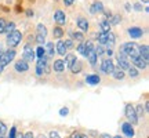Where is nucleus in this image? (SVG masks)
<instances>
[{
	"mask_svg": "<svg viewBox=\"0 0 149 138\" xmlns=\"http://www.w3.org/2000/svg\"><path fill=\"white\" fill-rule=\"evenodd\" d=\"M119 51L123 53L124 55H127L128 58H131V59L139 57V46L137 43H133V42L124 43L123 46H120Z\"/></svg>",
	"mask_w": 149,
	"mask_h": 138,
	"instance_id": "1",
	"label": "nucleus"
},
{
	"mask_svg": "<svg viewBox=\"0 0 149 138\" xmlns=\"http://www.w3.org/2000/svg\"><path fill=\"white\" fill-rule=\"evenodd\" d=\"M15 54L17 53L14 48H8L7 51H4V53L1 54V57H0V73L3 72V69L10 64L13 59L15 58Z\"/></svg>",
	"mask_w": 149,
	"mask_h": 138,
	"instance_id": "2",
	"label": "nucleus"
},
{
	"mask_svg": "<svg viewBox=\"0 0 149 138\" xmlns=\"http://www.w3.org/2000/svg\"><path fill=\"white\" fill-rule=\"evenodd\" d=\"M21 40H22V33L19 31H17V29L13 31L10 35H7V46L11 48L17 47L21 43Z\"/></svg>",
	"mask_w": 149,
	"mask_h": 138,
	"instance_id": "3",
	"label": "nucleus"
},
{
	"mask_svg": "<svg viewBox=\"0 0 149 138\" xmlns=\"http://www.w3.org/2000/svg\"><path fill=\"white\" fill-rule=\"evenodd\" d=\"M124 115L127 117L128 123H131V124H138V117L135 115V109H134V106L131 104H127L126 105V109H124Z\"/></svg>",
	"mask_w": 149,
	"mask_h": 138,
	"instance_id": "4",
	"label": "nucleus"
},
{
	"mask_svg": "<svg viewBox=\"0 0 149 138\" xmlns=\"http://www.w3.org/2000/svg\"><path fill=\"white\" fill-rule=\"evenodd\" d=\"M35 50L32 48L31 44H26L25 47H24V53H22V59L24 61H26L28 64L29 62H33V59H35Z\"/></svg>",
	"mask_w": 149,
	"mask_h": 138,
	"instance_id": "5",
	"label": "nucleus"
},
{
	"mask_svg": "<svg viewBox=\"0 0 149 138\" xmlns=\"http://www.w3.org/2000/svg\"><path fill=\"white\" fill-rule=\"evenodd\" d=\"M117 64H119V68L122 69V70H126V69L128 70V68L131 66V62H130L128 57L124 55L123 53H120V51L117 54Z\"/></svg>",
	"mask_w": 149,
	"mask_h": 138,
	"instance_id": "6",
	"label": "nucleus"
},
{
	"mask_svg": "<svg viewBox=\"0 0 149 138\" xmlns=\"http://www.w3.org/2000/svg\"><path fill=\"white\" fill-rule=\"evenodd\" d=\"M113 69H115V64H113V61H112L111 58L104 59V61L101 62V70L104 72V73H107V75H112V72H113Z\"/></svg>",
	"mask_w": 149,
	"mask_h": 138,
	"instance_id": "7",
	"label": "nucleus"
},
{
	"mask_svg": "<svg viewBox=\"0 0 149 138\" xmlns=\"http://www.w3.org/2000/svg\"><path fill=\"white\" fill-rule=\"evenodd\" d=\"M54 21L57 24V26H62L66 24V15L62 10H55L54 13Z\"/></svg>",
	"mask_w": 149,
	"mask_h": 138,
	"instance_id": "8",
	"label": "nucleus"
},
{
	"mask_svg": "<svg viewBox=\"0 0 149 138\" xmlns=\"http://www.w3.org/2000/svg\"><path fill=\"white\" fill-rule=\"evenodd\" d=\"M14 68H15L17 72H19V73H24V72H28L29 70V64H28L26 61H24V59H18L15 61V64H14Z\"/></svg>",
	"mask_w": 149,
	"mask_h": 138,
	"instance_id": "9",
	"label": "nucleus"
},
{
	"mask_svg": "<svg viewBox=\"0 0 149 138\" xmlns=\"http://www.w3.org/2000/svg\"><path fill=\"white\" fill-rule=\"evenodd\" d=\"M128 36L131 39H139V37L144 36V31L138 26H133V28H128Z\"/></svg>",
	"mask_w": 149,
	"mask_h": 138,
	"instance_id": "10",
	"label": "nucleus"
},
{
	"mask_svg": "<svg viewBox=\"0 0 149 138\" xmlns=\"http://www.w3.org/2000/svg\"><path fill=\"white\" fill-rule=\"evenodd\" d=\"M131 62H133L134 68H137V69H146L148 68V61H145V59L141 58V57L133 58L131 59Z\"/></svg>",
	"mask_w": 149,
	"mask_h": 138,
	"instance_id": "11",
	"label": "nucleus"
},
{
	"mask_svg": "<svg viewBox=\"0 0 149 138\" xmlns=\"http://www.w3.org/2000/svg\"><path fill=\"white\" fill-rule=\"evenodd\" d=\"M102 10H104V4H102V1H100V0H95L90 6V14H93V15H95L97 13H102Z\"/></svg>",
	"mask_w": 149,
	"mask_h": 138,
	"instance_id": "12",
	"label": "nucleus"
},
{
	"mask_svg": "<svg viewBox=\"0 0 149 138\" xmlns=\"http://www.w3.org/2000/svg\"><path fill=\"white\" fill-rule=\"evenodd\" d=\"M122 130H123V133L126 134L127 137H134V134H135V131H134V127H133V124L131 123H128V122H126V123H123L122 124Z\"/></svg>",
	"mask_w": 149,
	"mask_h": 138,
	"instance_id": "13",
	"label": "nucleus"
},
{
	"mask_svg": "<svg viewBox=\"0 0 149 138\" xmlns=\"http://www.w3.org/2000/svg\"><path fill=\"white\" fill-rule=\"evenodd\" d=\"M55 51H57V54L61 55V57H65V55L68 54V50L65 47L64 40H58V42H57V44H55Z\"/></svg>",
	"mask_w": 149,
	"mask_h": 138,
	"instance_id": "14",
	"label": "nucleus"
},
{
	"mask_svg": "<svg viewBox=\"0 0 149 138\" xmlns=\"http://www.w3.org/2000/svg\"><path fill=\"white\" fill-rule=\"evenodd\" d=\"M76 24H77V26H79V29L81 31V32H87L88 28H90L88 21H87L86 18H83V17H79V18L76 20Z\"/></svg>",
	"mask_w": 149,
	"mask_h": 138,
	"instance_id": "15",
	"label": "nucleus"
},
{
	"mask_svg": "<svg viewBox=\"0 0 149 138\" xmlns=\"http://www.w3.org/2000/svg\"><path fill=\"white\" fill-rule=\"evenodd\" d=\"M86 83L90 86H97L101 83V77L98 75H87L86 76Z\"/></svg>",
	"mask_w": 149,
	"mask_h": 138,
	"instance_id": "16",
	"label": "nucleus"
},
{
	"mask_svg": "<svg viewBox=\"0 0 149 138\" xmlns=\"http://www.w3.org/2000/svg\"><path fill=\"white\" fill-rule=\"evenodd\" d=\"M44 54H46V57H53L54 53H55V47H54V43L51 42H46V46H44Z\"/></svg>",
	"mask_w": 149,
	"mask_h": 138,
	"instance_id": "17",
	"label": "nucleus"
},
{
	"mask_svg": "<svg viewBox=\"0 0 149 138\" xmlns=\"http://www.w3.org/2000/svg\"><path fill=\"white\" fill-rule=\"evenodd\" d=\"M53 69L55 70V72H58V73L64 72L65 70V62L62 61V59H55L54 64H53Z\"/></svg>",
	"mask_w": 149,
	"mask_h": 138,
	"instance_id": "18",
	"label": "nucleus"
},
{
	"mask_svg": "<svg viewBox=\"0 0 149 138\" xmlns=\"http://www.w3.org/2000/svg\"><path fill=\"white\" fill-rule=\"evenodd\" d=\"M139 57H141V58H144L145 61H148L149 59V46L148 44H142V46H139Z\"/></svg>",
	"mask_w": 149,
	"mask_h": 138,
	"instance_id": "19",
	"label": "nucleus"
},
{
	"mask_svg": "<svg viewBox=\"0 0 149 138\" xmlns=\"http://www.w3.org/2000/svg\"><path fill=\"white\" fill-rule=\"evenodd\" d=\"M100 28H101V32H111V24H109V20L107 18H102L100 21Z\"/></svg>",
	"mask_w": 149,
	"mask_h": 138,
	"instance_id": "20",
	"label": "nucleus"
},
{
	"mask_svg": "<svg viewBox=\"0 0 149 138\" xmlns=\"http://www.w3.org/2000/svg\"><path fill=\"white\" fill-rule=\"evenodd\" d=\"M74 61H76V55H74V54H66V55H65V66H66V68H70V66H72V65L74 64Z\"/></svg>",
	"mask_w": 149,
	"mask_h": 138,
	"instance_id": "21",
	"label": "nucleus"
},
{
	"mask_svg": "<svg viewBox=\"0 0 149 138\" xmlns=\"http://www.w3.org/2000/svg\"><path fill=\"white\" fill-rule=\"evenodd\" d=\"M112 76H113V79L116 80H123L124 79V70H122L120 68H116L113 69V72H112Z\"/></svg>",
	"mask_w": 149,
	"mask_h": 138,
	"instance_id": "22",
	"label": "nucleus"
},
{
	"mask_svg": "<svg viewBox=\"0 0 149 138\" xmlns=\"http://www.w3.org/2000/svg\"><path fill=\"white\" fill-rule=\"evenodd\" d=\"M81 68H83V66H81V62H80V61H77V59H76V61H74V64L72 65V66H70V70H72V73H80V72H81Z\"/></svg>",
	"mask_w": 149,
	"mask_h": 138,
	"instance_id": "23",
	"label": "nucleus"
},
{
	"mask_svg": "<svg viewBox=\"0 0 149 138\" xmlns=\"http://www.w3.org/2000/svg\"><path fill=\"white\" fill-rule=\"evenodd\" d=\"M120 22H122V15H120V14H115V15H112L111 20H109V24H111V26L119 25Z\"/></svg>",
	"mask_w": 149,
	"mask_h": 138,
	"instance_id": "24",
	"label": "nucleus"
},
{
	"mask_svg": "<svg viewBox=\"0 0 149 138\" xmlns=\"http://www.w3.org/2000/svg\"><path fill=\"white\" fill-rule=\"evenodd\" d=\"M64 29L61 26H54V29H53V36L55 37V39H61V37L64 36Z\"/></svg>",
	"mask_w": 149,
	"mask_h": 138,
	"instance_id": "25",
	"label": "nucleus"
},
{
	"mask_svg": "<svg viewBox=\"0 0 149 138\" xmlns=\"http://www.w3.org/2000/svg\"><path fill=\"white\" fill-rule=\"evenodd\" d=\"M36 31H37V35L44 36V37L47 36V28H46V25H43V24H37Z\"/></svg>",
	"mask_w": 149,
	"mask_h": 138,
	"instance_id": "26",
	"label": "nucleus"
},
{
	"mask_svg": "<svg viewBox=\"0 0 149 138\" xmlns=\"http://www.w3.org/2000/svg\"><path fill=\"white\" fill-rule=\"evenodd\" d=\"M97 37H98V43L101 46H105L107 44V39H108V32H100Z\"/></svg>",
	"mask_w": 149,
	"mask_h": 138,
	"instance_id": "27",
	"label": "nucleus"
},
{
	"mask_svg": "<svg viewBox=\"0 0 149 138\" xmlns=\"http://www.w3.org/2000/svg\"><path fill=\"white\" fill-rule=\"evenodd\" d=\"M87 58H88V62H90L91 66H95L98 57H97V54H95V51H94V50H93V51H91V53L88 54V57H87Z\"/></svg>",
	"mask_w": 149,
	"mask_h": 138,
	"instance_id": "28",
	"label": "nucleus"
},
{
	"mask_svg": "<svg viewBox=\"0 0 149 138\" xmlns=\"http://www.w3.org/2000/svg\"><path fill=\"white\" fill-rule=\"evenodd\" d=\"M70 36L73 37L76 42H79V43L84 42V35H83L81 32H70Z\"/></svg>",
	"mask_w": 149,
	"mask_h": 138,
	"instance_id": "29",
	"label": "nucleus"
},
{
	"mask_svg": "<svg viewBox=\"0 0 149 138\" xmlns=\"http://www.w3.org/2000/svg\"><path fill=\"white\" fill-rule=\"evenodd\" d=\"M113 44H115V35H113V32H108V39H107L108 48H112Z\"/></svg>",
	"mask_w": 149,
	"mask_h": 138,
	"instance_id": "30",
	"label": "nucleus"
},
{
	"mask_svg": "<svg viewBox=\"0 0 149 138\" xmlns=\"http://www.w3.org/2000/svg\"><path fill=\"white\" fill-rule=\"evenodd\" d=\"M93 50H94V46H93V43H91V42L84 43V55H83V57H88V54H90Z\"/></svg>",
	"mask_w": 149,
	"mask_h": 138,
	"instance_id": "31",
	"label": "nucleus"
},
{
	"mask_svg": "<svg viewBox=\"0 0 149 138\" xmlns=\"http://www.w3.org/2000/svg\"><path fill=\"white\" fill-rule=\"evenodd\" d=\"M128 75H130V77H133V79H135V77H138L139 76V72L137 68H134L133 65L128 68Z\"/></svg>",
	"mask_w": 149,
	"mask_h": 138,
	"instance_id": "32",
	"label": "nucleus"
},
{
	"mask_svg": "<svg viewBox=\"0 0 149 138\" xmlns=\"http://www.w3.org/2000/svg\"><path fill=\"white\" fill-rule=\"evenodd\" d=\"M13 31H15V24H14V22H7V25H6V29H4V33L10 35Z\"/></svg>",
	"mask_w": 149,
	"mask_h": 138,
	"instance_id": "33",
	"label": "nucleus"
},
{
	"mask_svg": "<svg viewBox=\"0 0 149 138\" xmlns=\"http://www.w3.org/2000/svg\"><path fill=\"white\" fill-rule=\"evenodd\" d=\"M35 55H36V57H39V58H43V57H46L43 46H39V47H37V50L35 51Z\"/></svg>",
	"mask_w": 149,
	"mask_h": 138,
	"instance_id": "34",
	"label": "nucleus"
},
{
	"mask_svg": "<svg viewBox=\"0 0 149 138\" xmlns=\"http://www.w3.org/2000/svg\"><path fill=\"white\" fill-rule=\"evenodd\" d=\"M135 109V115H137V117H141V116H144V113H145V109L142 108V105H138L137 108H134Z\"/></svg>",
	"mask_w": 149,
	"mask_h": 138,
	"instance_id": "35",
	"label": "nucleus"
},
{
	"mask_svg": "<svg viewBox=\"0 0 149 138\" xmlns=\"http://www.w3.org/2000/svg\"><path fill=\"white\" fill-rule=\"evenodd\" d=\"M6 25H7V20H6V18H0V35L4 33Z\"/></svg>",
	"mask_w": 149,
	"mask_h": 138,
	"instance_id": "36",
	"label": "nucleus"
},
{
	"mask_svg": "<svg viewBox=\"0 0 149 138\" xmlns=\"http://www.w3.org/2000/svg\"><path fill=\"white\" fill-rule=\"evenodd\" d=\"M94 51H95V54H97V57H100V55H104L105 54V48H104V46H98L97 48H94Z\"/></svg>",
	"mask_w": 149,
	"mask_h": 138,
	"instance_id": "37",
	"label": "nucleus"
},
{
	"mask_svg": "<svg viewBox=\"0 0 149 138\" xmlns=\"http://www.w3.org/2000/svg\"><path fill=\"white\" fill-rule=\"evenodd\" d=\"M7 126H6L3 122H0V137H3V135H6L7 134Z\"/></svg>",
	"mask_w": 149,
	"mask_h": 138,
	"instance_id": "38",
	"label": "nucleus"
},
{
	"mask_svg": "<svg viewBox=\"0 0 149 138\" xmlns=\"http://www.w3.org/2000/svg\"><path fill=\"white\" fill-rule=\"evenodd\" d=\"M35 40H36V43L39 44V46H42V44H44V43H46V37H44V36H40V35H37V36L35 37Z\"/></svg>",
	"mask_w": 149,
	"mask_h": 138,
	"instance_id": "39",
	"label": "nucleus"
},
{
	"mask_svg": "<svg viewBox=\"0 0 149 138\" xmlns=\"http://www.w3.org/2000/svg\"><path fill=\"white\" fill-rule=\"evenodd\" d=\"M65 47H66V50H69V48H73L74 44H73V40L72 39H68V40H65Z\"/></svg>",
	"mask_w": 149,
	"mask_h": 138,
	"instance_id": "40",
	"label": "nucleus"
},
{
	"mask_svg": "<svg viewBox=\"0 0 149 138\" xmlns=\"http://www.w3.org/2000/svg\"><path fill=\"white\" fill-rule=\"evenodd\" d=\"M17 137V127L15 126H13L10 128V133H8V138H15Z\"/></svg>",
	"mask_w": 149,
	"mask_h": 138,
	"instance_id": "41",
	"label": "nucleus"
},
{
	"mask_svg": "<svg viewBox=\"0 0 149 138\" xmlns=\"http://www.w3.org/2000/svg\"><path fill=\"white\" fill-rule=\"evenodd\" d=\"M77 53L80 54V55H84V42H81L77 46Z\"/></svg>",
	"mask_w": 149,
	"mask_h": 138,
	"instance_id": "42",
	"label": "nucleus"
},
{
	"mask_svg": "<svg viewBox=\"0 0 149 138\" xmlns=\"http://www.w3.org/2000/svg\"><path fill=\"white\" fill-rule=\"evenodd\" d=\"M102 13L105 14V18H107V20H111V17L113 15V14H112V11L109 10V8H104V10H102Z\"/></svg>",
	"mask_w": 149,
	"mask_h": 138,
	"instance_id": "43",
	"label": "nucleus"
},
{
	"mask_svg": "<svg viewBox=\"0 0 149 138\" xmlns=\"http://www.w3.org/2000/svg\"><path fill=\"white\" fill-rule=\"evenodd\" d=\"M133 8L135 11H142V4H141V3H134V4H133Z\"/></svg>",
	"mask_w": 149,
	"mask_h": 138,
	"instance_id": "44",
	"label": "nucleus"
},
{
	"mask_svg": "<svg viewBox=\"0 0 149 138\" xmlns=\"http://www.w3.org/2000/svg\"><path fill=\"white\" fill-rule=\"evenodd\" d=\"M68 113H69V111H68V108H62V109L59 111V115H61V116H66Z\"/></svg>",
	"mask_w": 149,
	"mask_h": 138,
	"instance_id": "45",
	"label": "nucleus"
},
{
	"mask_svg": "<svg viewBox=\"0 0 149 138\" xmlns=\"http://www.w3.org/2000/svg\"><path fill=\"white\" fill-rule=\"evenodd\" d=\"M81 137V133H79V131H73V133L70 134L69 138H80Z\"/></svg>",
	"mask_w": 149,
	"mask_h": 138,
	"instance_id": "46",
	"label": "nucleus"
},
{
	"mask_svg": "<svg viewBox=\"0 0 149 138\" xmlns=\"http://www.w3.org/2000/svg\"><path fill=\"white\" fill-rule=\"evenodd\" d=\"M50 138H61V137H59V134L57 131H51L50 133Z\"/></svg>",
	"mask_w": 149,
	"mask_h": 138,
	"instance_id": "47",
	"label": "nucleus"
},
{
	"mask_svg": "<svg viewBox=\"0 0 149 138\" xmlns=\"http://www.w3.org/2000/svg\"><path fill=\"white\" fill-rule=\"evenodd\" d=\"M62 1H64L65 6H72L74 3V0H62Z\"/></svg>",
	"mask_w": 149,
	"mask_h": 138,
	"instance_id": "48",
	"label": "nucleus"
},
{
	"mask_svg": "<svg viewBox=\"0 0 149 138\" xmlns=\"http://www.w3.org/2000/svg\"><path fill=\"white\" fill-rule=\"evenodd\" d=\"M124 8H126V11H131V8H133V6L130 4V3H126V4H124Z\"/></svg>",
	"mask_w": 149,
	"mask_h": 138,
	"instance_id": "49",
	"label": "nucleus"
},
{
	"mask_svg": "<svg viewBox=\"0 0 149 138\" xmlns=\"http://www.w3.org/2000/svg\"><path fill=\"white\" fill-rule=\"evenodd\" d=\"M105 54H107L108 57H112V55H113V51H112V48H108V50H105Z\"/></svg>",
	"mask_w": 149,
	"mask_h": 138,
	"instance_id": "50",
	"label": "nucleus"
},
{
	"mask_svg": "<svg viewBox=\"0 0 149 138\" xmlns=\"http://www.w3.org/2000/svg\"><path fill=\"white\" fill-rule=\"evenodd\" d=\"M24 138H35V137H33V133H31V131H28V133H25Z\"/></svg>",
	"mask_w": 149,
	"mask_h": 138,
	"instance_id": "51",
	"label": "nucleus"
},
{
	"mask_svg": "<svg viewBox=\"0 0 149 138\" xmlns=\"http://www.w3.org/2000/svg\"><path fill=\"white\" fill-rule=\"evenodd\" d=\"M25 13H26V17H33V10H31V8H28Z\"/></svg>",
	"mask_w": 149,
	"mask_h": 138,
	"instance_id": "52",
	"label": "nucleus"
},
{
	"mask_svg": "<svg viewBox=\"0 0 149 138\" xmlns=\"http://www.w3.org/2000/svg\"><path fill=\"white\" fill-rule=\"evenodd\" d=\"M15 11H17V13H22L24 10H22V7H21L19 4H17V6H15Z\"/></svg>",
	"mask_w": 149,
	"mask_h": 138,
	"instance_id": "53",
	"label": "nucleus"
},
{
	"mask_svg": "<svg viewBox=\"0 0 149 138\" xmlns=\"http://www.w3.org/2000/svg\"><path fill=\"white\" fill-rule=\"evenodd\" d=\"M144 109H145V112H148V111H149V102H148V101L145 102V105H144Z\"/></svg>",
	"mask_w": 149,
	"mask_h": 138,
	"instance_id": "54",
	"label": "nucleus"
},
{
	"mask_svg": "<svg viewBox=\"0 0 149 138\" xmlns=\"http://www.w3.org/2000/svg\"><path fill=\"white\" fill-rule=\"evenodd\" d=\"M100 138H112V137L109 135V134H101V135H100Z\"/></svg>",
	"mask_w": 149,
	"mask_h": 138,
	"instance_id": "55",
	"label": "nucleus"
},
{
	"mask_svg": "<svg viewBox=\"0 0 149 138\" xmlns=\"http://www.w3.org/2000/svg\"><path fill=\"white\" fill-rule=\"evenodd\" d=\"M15 138H24V134H21V133L17 134V137H15Z\"/></svg>",
	"mask_w": 149,
	"mask_h": 138,
	"instance_id": "56",
	"label": "nucleus"
},
{
	"mask_svg": "<svg viewBox=\"0 0 149 138\" xmlns=\"http://www.w3.org/2000/svg\"><path fill=\"white\" fill-rule=\"evenodd\" d=\"M37 138H47V137H46V135H43V134H40V135H39Z\"/></svg>",
	"mask_w": 149,
	"mask_h": 138,
	"instance_id": "57",
	"label": "nucleus"
},
{
	"mask_svg": "<svg viewBox=\"0 0 149 138\" xmlns=\"http://www.w3.org/2000/svg\"><path fill=\"white\" fill-rule=\"evenodd\" d=\"M80 138H88V137H87L86 134H81V137H80Z\"/></svg>",
	"mask_w": 149,
	"mask_h": 138,
	"instance_id": "58",
	"label": "nucleus"
},
{
	"mask_svg": "<svg viewBox=\"0 0 149 138\" xmlns=\"http://www.w3.org/2000/svg\"><path fill=\"white\" fill-rule=\"evenodd\" d=\"M112 138H123V137H120V135H115V137H112Z\"/></svg>",
	"mask_w": 149,
	"mask_h": 138,
	"instance_id": "59",
	"label": "nucleus"
},
{
	"mask_svg": "<svg viewBox=\"0 0 149 138\" xmlns=\"http://www.w3.org/2000/svg\"><path fill=\"white\" fill-rule=\"evenodd\" d=\"M141 1H144V3H148L149 0H141Z\"/></svg>",
	"mask_w": 149,
	"mask_h": 138,
	"instance_id": "60",
	"label": "nucleus"
},
{
	"mask_svg": "<svg viewBox=\"0 0 149 138\" xmlns=\"http://www.w3.org/2000/svg\"><path fill=\"white\" fill-rule=\"evenodd\" d=\"M1 54H3V51H1V50H0V57H1Z\"/></svg>",
	"mask_w": 149,
	"mask_h": 138,
	"instance_id": "61",
	"label": "nucleus"
},
{
	"mask_svg": "<svg viewBox=\"0 0 149 138\" xmlns=\"http://www.w3.org/2000/svg\"><path fill=\"white\" fill-rule=\"evenodd\" d=\"M0 138H3V137H0Z\"/></svg>",
	"mask_w": 149,
	"mask_h": 138,
	"instance_id": "62",
	"label": "nucleus"
}]
</instances>
